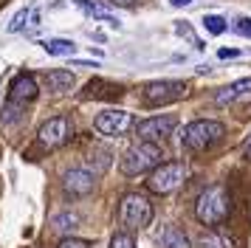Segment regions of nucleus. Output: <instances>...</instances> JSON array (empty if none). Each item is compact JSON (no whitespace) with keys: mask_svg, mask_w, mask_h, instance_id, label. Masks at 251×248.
Listing matches in <instances>:
<instances>
[{"mask_svg":"<svg viewBox=\"0 0 251 248\" xmlns=\"http://www.w3.org/2000/svg\"><path fill=\"white\" fill-rule=\"evenodd\" d=\"M161 158H164L161 144L138 141L136 147H130L125 155H122L119 169H122V175H127V178H136V175H144V172H150V169H155L158 164H164Z\"/></svg>","mask_w":251,"mask_h":248,"instance_id":"1","label":"nucleus"},{"mask_svg":"<svg viewBox=\"0 0 251 248\" xmlns=\"http://www.w3.org/2000/svg\"><path fill=\"white\" fill-rule=\"evenodd\" d=\"M228 214V192L226 186H209V189L201 192V198L195 203V217L203 225H220Z\"/></svg>","mask_w":251,"mask_h":248,"instance_id":"2","label":"nucleus"},{"mask_svg":"<svg viewBox=\"0 0 251 248\" xmlns=\"http://www.w3.org/2000/svg\"><path fill=\"white\" fill-rule=\"evenodd\" d=\"M226 133V127L220 122H212V119H198V122H189L181 133V147L183 149H192V152H201V149H209L215 147Z\"/></svg>","mask_w":251,"mask_h":248,"instance_id":"3","label":"nucleus"},{"mask_svg":"<svg viewBox=\"0 0 251 248\" xmlns=\"http://www.w3.org/2000/svg\"><path fill=\"white\" fill-rule=\"evenodd\" d=\"M119 217L130 231H141L152 223V203L147 195L138 192H127L125 198L119 200Z\"/></svg>","mask_w":251,"mask_h":248,"instance_id":"4","label":"nucleus"},{"mask_svg":"<svg viewBox=\"0 0 251 248\" xmlns=\"http://www.w3.org/2000/svg\"><path fill=\"white\" fill-rule=\"evenodd\" d=\"M186 180H189V167L183 161H167V164H158L150 172L147 189L155 192V195H170L178 186H183Z\"/></svg>","mask_w":251,"mask_h":248,"instance_id":"5","label":"nucleus"},{"mask_svg":"<svg viewBox=\"0 0 251 248\" xmlns=\"http://www.w3.org/2000/svg\"><path fill=\"white\" fill-rule=\"evenodd\" d=\"M186 96V82L178 79H158V82H150L141 88V101L147 107H161V104H172Z\"/></svg>","mask_w":251,"mask_h":248,"instance_id":"6","label":"nucleus"},{"mask_svg":"<svg viewBox=\"0 0 251 248\" xmlns=\"http://www.w3.org/2000/svg\"><path fill=\"white\" fill-rule=\"evenodd\" d=\"M93 127L96 133L110 135V138H122L133 130V113L119 110V107H110V110H102L96 119H93Z\"/></svg>","mask_w":251,"mask_h":248,"instance_id":"7","label":"nucleus"},{"mask_svg":"<svg viewBox=\"0 0 251 248\" xmlns=\"http://www.w3.org/2000/svg\"><path fill=\"white\" fill-rule=\"evenodd\" d=\"M178 127V119L175 116H150L144 122H138L136 133L138 141H152V144H161L164 138H170Z\"/></svg>","mask_w":251,"mask_h":248,"instance_id":"8","label":"nucleus"},{"mask_svg":"<svg viewBox=\"0 0 251 248\" xmlns=\"http://www.w3.org/2000/svg\"><path fill=\"white\" fill-rule=\"evenodd\" d=\"M37 138H40V144L48 147V149L62 147L71 138V122L65 119V116H54V119H48V122L40 127Z\"/></svg>","mask_w":251,"mask_h":248,"instance_id":"9","label":"nucleus"},{"mask_svg":"<svg viewBox=\"0 0 251 248\" xmlns=\"http://www.w3.org/2000/svg\"><path fill=\"white\" fill-rule=\"evenodd\" d=\"M62 189L74 195V198H85V195H91L96 189V175H93L91 169H68L65 175H62Z\"/></svg>","mask_w":251,"mask_h":248,"instance_id":"10","label":"nucleus"},{"mask_svg":"<svg viewBox=\"0 0 251 248\" xmlns=\"http://www.w3.org/2000/svg\"><path fill=\"white\" fill-rule=\"evenodd\" d=\"M37 99V79L31 74H17L12 79V88H9V101L14 104H25V101Z\"/></svg>","mask_w":251,"mask_h":248,"instance_id":"11","label":"nucleus"},{"mask_svg":"<svg viewBox=\"0 0 251 248\" xmlns=\"http://www.w3.org/2000/svg\"><path fill=\"white\" fill-rule=\"evenodd\" d=\"M240 99H251V76L231 82L228 88H223V90L215 96L217 104H231V101H240Z\"/></svg>","mask_w":251,"mask_h":248,"instance_id":"12","label":"nucleus"},{"mask_svg":"<svg viewBox=\"0 0 251 248\" xmlns=\"http://www.w3.org/2000/svg\"><path fill=\"white\" fill-rule=\"evenodd\" d=\"M46 88L51 90V93H68L71 88H74V74L71 71H48L46 74Z\"/></svg>","mask_w":251,"mask_h":248,"instance_id":"13","label":"nucleus"},{"mask_svg":"<svg viewBox=\"0 0 251 248\" xmlns=\"http://www.w3.org/2000/svg\"><path fill=\"white\" fill-rule=\"evenodd\" d=\"M43 48H46V54H51V56H74L76 54V43H74V40H62V37L46 40Z\"/></svg>","mask_w":251,"mask_h":248,"instance_id":"14","label":"nucleus"},{"mask_svg":"<svg viewBox=\"0 0 251 248\" xmlns=\"http://www.w3.org/2000/svg\"><path fill=\"white\" fill-rule=\"evenodd\" d=\"M198 248H234V240L226 234H217V231H206V234L198 237Z\"/></svg>","mask_w":251,"mask_h":248,"instance_id":"15","label":"nucleus"},{"mask_svg":"<svg viewBox=\"0 0 251 248\" xmlns=\"http://www.w3.org/2000/svg\"><path fill=\"white\" fill-rule=\"evenodd\" d=\"M51 225H54L57 231H62V234H68V231H74V228L82 225V217L76 212H59V214H54Z\"/></svg>","mask_w":251,"mask_h":248,"instance_id":"16","label":"nucleus"},{"mask_svg":"<svg viewBox=\"0 0 251 248\" xmlns=\"http://www.w3.org/2000/svg\"><path fill=\"white\" fill-rule=\"evenodd\" d=\"M76 6H79V9H85L91 17H96V20H104V23H110L113 28H119V17H113L110 11L104 9V6H96V3H91V0H76Z\"/></svg>","mask_w":251,"mask_h":248,"instance_id":"17","label":"nucleus"},{"mask_svg":"<svg viewBox=\"0 0 251 248\" xmlns=\"http://www.w3.org/2000/svg\"><path fill=\"white\" fill-rule=\"evenodd\" d=\"M161 246L164 248H189V237L183 234L178 225H170V228H164Z\"/></svg>","mask_w":251,"mask_h":248,"instance_id":"18","label":"nucleus"},{"mask_svg":"<svg viewBox=\"0 0 251 248\" xmlns=\"http://www.w3.org/2000/svg\"><path fill=\"white\" fill-rule=\"evenodd\" d=\"M203 28L209 34H215V37H217V34H223L228 28V23L223 20L220 14H206V17H203Z\"/></svg>","mask_w":251,"mask_h":248,"instance_id":"19","label":"nucleus"},{"mask_svg":"<svg viewBox=\"0 0 251 248\" xmlns=\"http://www.w3.org/2000/svg\"><path fill=\"white\" fill-rule=\"evenodd\" d=\"M28 20H31V9H20L17 14L12 17V23H9V31H23L25 25H28Z\"/></svg>","mask_w":251,"mask_h":248,"instance_id":"20","label":"nucleus"},{"mask_svg":"<svg viewBox=\"0 0 251 248\" xmlns=\"http://www.w3.org/2000/svg\"><path fill=\"white\" fill-rule=\"evenodd\" d=\"M110 248H136V240H133V234H127V231H119L110 240Z\"/></svg>","mask_w":251,"mask_h":248,"instance_id":"21","label":"nucleus"},{"mask_svg":"<svg viewBox=\"0 0 251 248\" xmlns=\"http://www.w3.org/2000/svg\"><path fill=\"white\" fill-rule=\"evenodd\" d=\"M231 28H234V31H237L240 37H251V17H237Z\"/></svg>","mask_w":251,"mask_h":248,"instance_id":"22","label":"nucleus"},{"mask_svg":"<svg viewBox=\"0 0 251 248\" xmlns=\"http://www.w3.org/2000/svg\"><path fill=\"white\" fill-rule=\"evenodd\" d=\"M59 248H91L85 240H76V237H65L62 243H59Z\"/></svg>","mask_w":251,"mask_h":248,"instance_id":"23","label":"nucleus"},{"mask_svg":"<svg viewBox=\"0 0 251 248\" xmlns=\"http://www.w3.org/2000/svg\"><path fill=\"white\" fill-rule=\"evenodd\" d=\"M240 51L237 48H220V51H217V56H220V59H231V56H237Z\"/></svg>","mask_w":251,"mask_h":248,"instance_id":"24","label":"nucleus"},{"mask_svg":"<svg viewBox=\"0 0 251 248\" xmlns=\"http://www.w3.org/2000/svg\"><path fill=\"white\" fill-rule=\"evenodd\" d=\"M172 6H175V9H183V6H189V3H192V0H170Z\"/></svg>","mask_w":251,"mask_h":248,"instance_id":"25","label":"nucleus"},{"mask_svg":"<svg viewBox=\"0 0 251 248\" xmlns=\"http://www.w3.org/2000/svg\"><path fill=\"white\" fill-rule=\"evenodd\" d=\"M113 3H122V6H127V3H133V0H113Z\"/></svg>","mask_w":251,"mask_h":248,"instance_id":"26","label":"nucleus"},{"mask_svg":"<svg viewBox=\"0 0 251 248\" xmlns=\"http://www.w3.org/2000/svg\"><path fill=\"white\" fill-rule=\"evenodd\" d=\"M246 152H249V158H251V141H249V147H246Z\"/></svg>","mask_w":251,"mask_h":248,"instance_id":"27","label":"nucleus"}]
</instances>
